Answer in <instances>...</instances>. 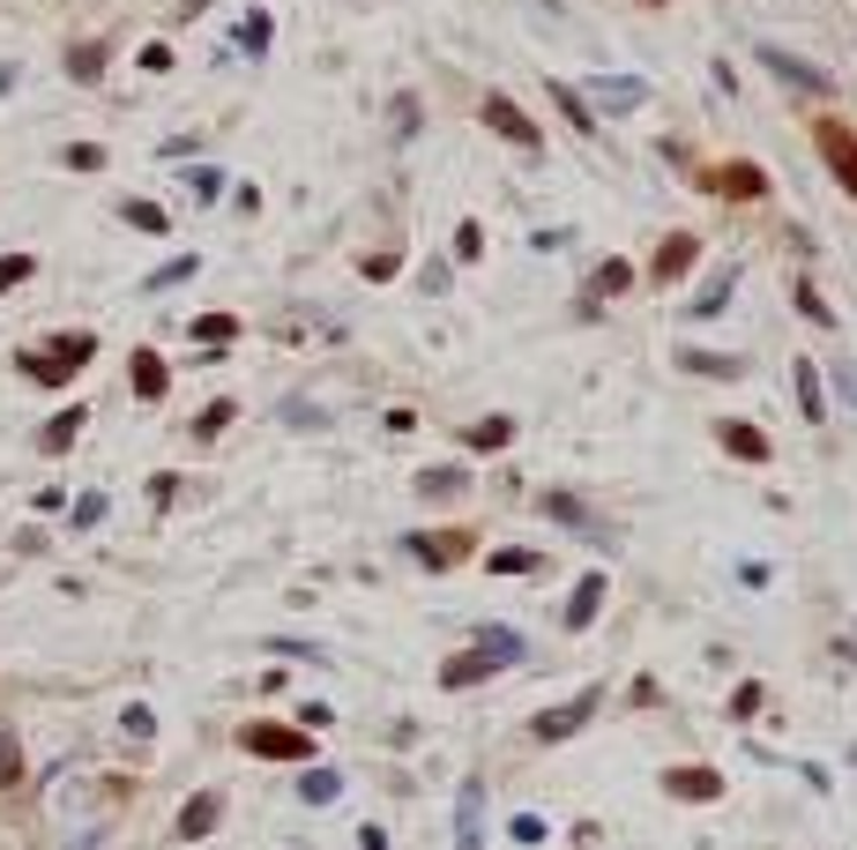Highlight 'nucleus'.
Segmentation results:
<instances>
[{
	"label": "nucleus",
	"instance_id": "8",
	"mask_svg": "<svg viewBox=\"0 0 857 850\" xmlns=\"http://www.w3.org/2000/svg\"><path fill=\"white\" fill-rule=\"evenodd\" d=\"M693 261H701V239H693V231H671V239L657 247V261H649V276H657V284H679Z\"/></svg>",
	"mask_w": 857,
	"mask_h": 850
},
{
	"label": "nucleus",
	"instance_id": "5",
	"mask_svg": "<svg viewBox=\"0 0 857 850\" xmlns=\"http://www.w3.org/2000/svg\"><path fill=\"white\" fill-rule=\"evenodd\" d=\"M701 179V195H723V201H760L768 195V172L760 165H709V172H693Z\"/></svg>",
	"mask_w": 857,
	"mask_h": 850
},
{
	"label": "nucleus",
	"instance_id": "6",
	"mask_svg": "<svg viewBox=\"0 0 857 850\" xmlns=\"http://www.w3.org/2000/svg\"><path fill=\"white\" fill-rule=\"evenodd\" d=\"M239 747H246V753H269V761H314L306 731H284V724H246Z\"/></svg>",
	"mask_w": 857,
	"mask_h": 850
},
{
	"label": "nucleus",
	"instance_id": "34",
	"mask_svg": "<svg viewBox=\"0 0 857 850\" xmlns=\"http://www.w3.org/2000/svg\"><path fill=\"white\" fill-rule=\"evenodd\" d=\"M798 306H806V314H812V322H820V328L835 322V314H828V299H820V291H812V284H798Z\"/></svg>",
	"mask_w": 857,
	"mask_h": 850
},
{
	"label": "nucleus",
	"instance_id": "16",
	"mask_svg": "<svg viewBox=\"0 0 857 850\" xmlns=\"http://www.w3.org/2000/svg\"><path fill=\"white\" fill-rule=\"evenodd\" d=\"M217 813H224V799H217V791L187 799V813H179V836H209V828H217Z\"/></svg>",
	"mask_w": 857,
	"mask_h": 850
},
{
	"label": "nucleus",
	"instance_id": "13",
	"mask_svg": "<svg viewBox=\"0 0 857 850\" xmlns=\"http://www.w3.org/2000/svg\"><path fill=\"white\" fill-rule=\"evenodd\" d=\"M589 98L604 105V112H627V105H649V82H634V76H604V82H589Z\"/></svg>",
	"mask_w": 857,
	"mask_h": 850
},
{
	"label": "nucleus",
	"instance_id": "28",
	"mask_svg": "<svg viewBox=\"0 0 857 850\" xmlns=\"http://www.w3.org/2000/svg\"><path fill=\"white\" fill-rule=\"evenodd\" d=\"M23 775V753H16V731H0V791Z\"/></svg>",
	"mask_w": 857,
	"mask_h": 850
},
{
	"label": "nucleus",
	"instance_id": "22",
	"mask_svg": "<svg viewBox=\"0 0 857 850\" xmlns=\"http://www.w3.org/2000/svg\"><path fill=\"white\" fill-rule=\"evenodd\" d=\"M68 76H75V82H98V76H105V46H75V52H68Z\"/></svg>",
	"mask_w": 857,
	"mask_h": 850
},
{
	"label": "nucleus",
	"instance_id": "17",
	"mask_svg": "<svg viewBox=\"0 0 857 850\" xmlns=\"http://www.w3.org/2000/svg\"><path fill=\"white\" fill-rule=\"evenodd\" d=\"M463 441H470V448H477V455L508 448V441H514V418H477V425H470V433H463Z\"/></svg>",
	"mask_w": 857,
	"mask_h": 850
},
{
	"label": "nucleus",
	"instance_id": "10",
	"mask_svg": "<svg viewBox=\"0 0 857 850\" xmlns=\"http://www.w3.org/2000/svg\"><path fill=\"white\" fill-rule=\"evenodd\" d=\"M716 441H723L738 463H768V455H776V448H768V433H760V425H746V418H723V425H716Z\"/></svg>",
	"mask_w": 857,
	"mask_h": 850
},
{
	"label": "nucleus",
	"instance_id": "33",
	"mask_svg": "<svg viewBox=\"0 0 857 850\" xmlns=\"http://www.w3.org/2000/svg\"><path fill=\"white\" fill-rule=\"evenodd\" d=\"M68 165H75V172H98V165H105V150H98V142H75V150H68Z\"/></svg>",
	"mask_w": 857,
	"mask_h": 850
},
{
	"label": "nucleus",
	"instance_id": "20",
	"mask_svg": "<svg viewBox=\"0 0 857 850\" xmlns=\"http://www.w3.org/2000/svg\"><path fill=\"white\" fill-rule=\"evenodd\" d=\"M544 90H552V105H560V112H567V120H574V127H582V135H589V127H597V120H589V98H582V90H574V82H544Z\"/></svg>",
	"mask_w": 857,
	"mask_h": 850
},
{
	"label": "nucleus",
	"instance_id": "35",
	"mask_svg": "<svg viewBox=\"0 0 857 850\" xmlns=\"http://www.w3.org/2000/svg\"><path fill=\"white\" fill-rule=\"evenodd\" d=\"M8 90H16V68H8V60H0V98H8Z\"/></svg>",
	"mask_w": 857,
	"mask_h": 850
},
{
	"label": "nucleus",
	"instance_id": "19",
	"mask_svg": "<svg viewBox=\"0 0 857 850\" xmlns=\"http://www.w3.org/2000/svg\"><path fill=\"white\" fill-rule=\"evenodd\" d=\"M679 366H686V374H716V380L746 374V366H738V358H723V350H679Z\"/></svg>",
	"mask_w": 857,
	"mask_h": 850
},
{
	"label": "nucleus",
	"instance_id": "1",
	"mask_svg": "<svg viewBox=\"0 0 857 850\" xmlns=\"http://www.w3.org/2000/svg\"><path fill=\"white\" fill-rule=\"evenodd\" d=\"M90 358H98V336H90V328H75V336H52L46 350H23L16 366H23V374L38 380V388H68V380L82 374Z\"/></svg>",
	"mask_w": 857,
	"mask_h": 850
},
{
	"label": "nucleus",
	"instance_id": "2",
	"mask_svg": "<svg viewBox=\"0 0 857 850\" xmlns=\"http://www.w3.org/2000/svg\"><path fill=\"white\" fill-rule=\"evenodd\" d=\"M514 656H522V634H508V626H492V634H485V642H477L470 656H447V664H441V679H447V686H470V679L500 672V664H514Z\"/></svg>",
	"mask_w": 857,
	"mask_h": 850
},
{
	"label": "nucleus",
	"instance_id": "4",
	"mask_svg": "<svg viewBox=\"0 0 857 850\" xmlns=\"http://www.w3.org/2000/svg\"><path fill=\"white\" fill-rule=\"evenodd\" d=\"M812 142H820V157H828V172L843 179V195L857 201V127H843V120H820V127H812Z\"/></svg>",
	"mask_w": 857,
	"mask_h": 850
},
{
	"label": "nucleus",
	"instance_id": "26",
	"mask_svg": "<svg viewBox=\"0 0 857 850\" xmlns=\"http://www.w3.org/2000/svg\"><path fill=\"white\" fill-rule=\"evenodd\" d=\"M30 269H38V254H8V261H0V291H16V284H30Z\"/></svg>",
	"mask_w": 857,
	"mask_h": 850
},
{
	"label": "nucleus",
	"instance_id": "23",
	"mask_svg": "<svg viewBox=\"0 0 857 850\" xmlns=\"http://www.w3.org/2000/svg\"><path fill=\"white\" fill-rule=\"evenodd\" d=\"M120 217H127L135 231H165V225H171V217L157 209V201H120Z\"/></svg>",
	"mask_w": 857,
	"mask_h": 850
},
{
	"label": "nucleus",
	"instance_id": "27",
	"mask_svg": "<svg viewBox=\"0 0 857 850\" xmlns=\"http://www.w3.org/2000/svg\"><path fill=\"white\" fill-rule=\"evenodd\" d=\"M239 46H246V52H269V16H262V8L239 23Z\"/></svg>",
	"mask_w": 857,
	"mask_h": 850
},
{
	"label": "nucleus",
	"instance_id": "30",
	"mask_svg": "<svg viewBox=\"0 0 857 850\" xmlns=\"http://www.w3.org/2000/svg\"><path fill=\"white\" fill-rule=\"evenodd\" d=\"M731 284H738V276H731V269H723V276H716V284H709V291H701V299H693V314H716V306L731 299Z\"/></svg>",
	"mask_w": 857,
	"mask_h": 850
},
{
	"label": "nucleus",
	"instance_id": "11",
	"mask_svg": "<svg viewBox=\"0 0 857 850\" xmlns=\"http://www.w3.org/2000/svg\"><path fill=\"white\" fill-rule=\"evenodd\" d=\"M589 716H597V686H589V694H574L567 709H552V716H538L530 731H538V739H567V731H582Z\"/></svg>",
	"mask_w": 857,
	"mask_h": 850
},
{
	"label": "nucleus",
	"instance_id": "29",
	"mask_svg": "<svg viewBox=\"0 0 857 850\" xmlns=\"http://www.w3.org/2000/svg\"><path fill=\"white\" fill-rule=\"evenodd\" d=\"M417 493H433V501H441V493H463V471H425V477H417Z\"/></svg>",
	"mask_w": 857,
	"mask_h": 850
},
{
	"label": "nucleus",
	"instance_id": "14",
	"mask_svg": "<svg viewBox=\"0 0 857 850\" xmlns=\"http://www.w3.org/2000/svg\"><path fill=\"white\" fill-rule=\"evenodd\" d=\"M627 284H634V261H604V269L589 276V306H604V299H619V291H627Z\"/></svg>",
	"mask_w": 857,
	"mask_h": 850
},
{
	"label": "nucleus",
	"instance_id": "7",
	"mask_svg": "<svg viewBox=\"0 0 857 850\" xmlns=\"http://www.w3.org/2000/svg\"><path fill=\"white\" fill-rule=\"evenodd\" d=\"M760 68H768V76H784L790 90H812V98L828 90V68H812V60H798V52H784V46H760Z\"/></svg>",
	"mask_w": 857,
	"mask_h": 850
},
{
	"label": "nucleus",
	"instance_id": "18",
	"mask_svg": "<svg viewBox=\"0 0 857 850\" xmlns=\"http://www.w3.org/2000/svg\"><path fill=\"white\" fill-rule=\"evenodd\" d=\"M798 411H806L812 425L828 418V388H820V374H812V358H806V366H798Z\"/></svg>",
	"mask_w": 857,
	"mask_h": 850
},
{
	"label": "nucleus",
	"instance_id": "21",
	"mask_svg": "<svg viewBox=\"0 0 857 850\" xmlns=\"http://www.w3.org/2000/svg\"><path fill=\"white\" fill-rule=\"evenodd\" d=\"M597 604H604V582L589 575V582H582V597L567 604V626H589V620H597Z\"/></svg>",
	"mask_w": 857,
	"mask_h": 850
},
{
	"label": "nucleus",
	"instance_id": "15",
	"mask_svg": "<svg viewBox=\"0 0 857 850\" xmlns=\"http://www.w3.org/2000/svg\"><path fill=\"white\" fill-rule=\"evenodd\" d=\"M75 433H82V403H75V411H60V418L38 433V448H46V455H68V448H75Z\"/></svg>",
	"mask_w": 857,
	"mask_h": 850
},
{
	"label": "nucleus",
	"instance_id": "24",
	"mask_svg": "<svg viewBox=\"0 0 857 850\" xmlns=\"http://www.w3.org/2000/svg\"><path fill=\"white\" fill-rule=\"evenodd\" d=\"M232 336H239L232 314H201V322H195V344H232Z\"/></svg>",
	"mask_w": 857,
	"mask_h": 850
},
{
	"label": "nucleus",
	"instance_id": "3",
	"mask_svg": "<svg viewBox=\"0 0 857 850\" xmlns=\"http://www.w3.org/2000/svg\"><path fill=\"white\" fill-rule=\"evenodd\" d=\"M477 120H485L492 135H508L514 150H544V127L530 120V112H522V105H514V98H500V90H492V98L477 105Z\"/></svg>",
	"mask_w": 857,
	"mask_h": 850
},
{
	"label": "nucleus",
	"instance_id": "12",
	"mask_svg": "<svg viewBox=\"0 0 857 850\" xmlns=\"http://www.w3.org/2000/svg\"><path fill=\"white\" fill-rule=\"evenodd\" d=\"M127 380H135V396H142V403H157L171 388V374H165V358H157V350H135V358H127Z\"/></svg>",
	"mask_w": 857,
	"mask_h": 850
},
{
	"label": "nucleus",
	"instance_id": "32",
	"mask_svg": "<svg viewBox=\"0 0 857 850\" xmlns=\"http://www.w3.org/2000/svg\"><path fill=\"white\" fill-rule=\"evenodd\" d=\"M492 567H500V575H530V567H538V552H492Z\"/></svg>",
	"mask_w": 857,
	"mask_h": 850
},
{
	"label": "nucleus",
	"instance_id": "31",
	"mask_svg": "<svg viewBox=\"0 0 857 850\" xmlns=\"http://www.w3.org/2000/svg\"><path fill=\"white\" fill-rule=\"evenodd\" d=\"M224 425H232V403H209V411H201V418H195V433H201V441H217Z\"/></svg>",
	"mask_w": 857,
	"mask_h": 850
},
{
	"label": "nucleus",
	"instance_id": "25",
	"mask_svg": "<svg viewBox=\"0 0 857 850\" xmlns=\"http://www.w3.org/2000/svg\"><path fill=\"white\" fill-rule=\"evenodd\" d=\"M195 269H201L195 254H179V261H165V269L149 276V291H171V284H187V276H195Z\"/></svg>",
	"mask_w": 857,
	"mask_h": 850
},
{
	"label": "nucleus",
	"instance_id": "9",
	"mask_svg": "<svg viewBox=\"0 0 857 850\" xmlns=\"http://www.w3.org/2000/svg\"><path fill=\"white\" fill-rule=\"evenodd\" d=\"M411 552L425 560V567H455V560L470 552V537H463V530H417V537H411Z\"/></svg>",
	"mask_w": 857,
	"mask_h": 850
}]
</instances>
